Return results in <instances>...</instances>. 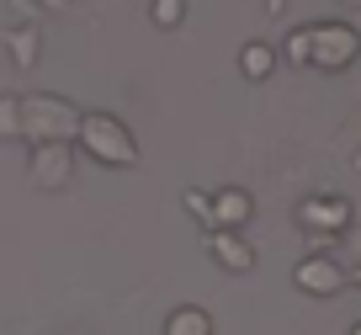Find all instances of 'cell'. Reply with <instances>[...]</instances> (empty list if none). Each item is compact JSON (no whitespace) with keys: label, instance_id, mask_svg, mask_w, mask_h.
<instances>
[{"label":"cell","instance_id":"obj_13","mask_svg":"<svg viewBox=\"0 0 361 335\" xmlns=\"http://www.w3.org/2000/svg\"><path fill=\"white\" fill-rule=\"evenodd\" d=\"M22 134V96H6L0 101V139Z\"/></svg>","mask_w":361,"mask_h":335},{"label":"cell","instance_id":"obj_15","mask_svg":"<svg viewBox=\"0 0 361 335\" xmlns=\"http://www.w3.org/2000/svg\"><path fill=\"white\" fill-rule=\"evenodd\" d=\"M43 6H48V11H64V6H69V0H43Z\"/></svg>","mask_w":361,"mask_h":335},{"label":"cell","instance_id":"obj_12","mask_svg":"<svg viewBox=\"0 0 361 335\" xmlns=\"http://www.w3.org/2000/svg\"><path fill=\"white\" fill-rule=\"evenodd\" d=\"M287 59H293V64H308V59H314V27H298V33L287 37Z\"/></svg>","mask_w":361,"mask_h":335},{"label":"cell","instance_id":"obj_9","mask_svg":"<svg viewBox=\"0 0 361 335\" xmlns=\"http://www.w3.org/2000/svg\"><path fill=\"white\" fill-rule=\"evenodd\" d=\"M239 69H245L250 80H266L271 69H276V48H271V43H245V54H239Z\"/></svg>","mask_w":361,"mask_h":335},{"label":"cell","instance_id":"obj_6","mask_svg":"<svg viewBox=\"0 0 361 335\" xmlns=\"http://www.w3.org/2000/svg\"><path fill=\"white\" fill-rule=\"evenodd\" d=\"M213 256H218L224 271H250V266H255V250H250L234 229H213Z\"/></svg>","mask_w":361,"mask_h":335},{"label":"cell","instance_id":"obj_2","mask_svg":"<svg viewBox=\"0 0 361 335\" xmlns=\"http://www.w3.org/2000/svg\"><path fill=\"white\" fill-rule=\"evenodd\" d=\"M80 144L102 160V165H133L138 160L133 134H128L117 117H106V112H85V117H80Z\"/></svg>","mask_w":361,"mask_h":335},{"label":"cell","instance_id":"obj_1","mask_svg":"<svg viewBox=\"0 0 361 335\" xmlns=\"http://www.w3.org/2000/svg\"><path fill=\"white\" fill-rule=\"evenodd\" d=\"M80 117H85V112H75L59 96H43V90L22 96V134L32 139V144H64V139H75Z\"/></svg>","mask_w":361,"mask_h":335},{"label":"cell","instance_id":"obj_3","mask_svg":"<svg viewBox=\"0 0 361 335\" xmlns=\"http://www.w3.org/2000/svg\"><path fill=\"white\" fill-rule=\"evenodd\" d=\"M356 54H361L356 27H345V22H314V59H308V64H319V69H345Z\"/></svg>","mask_w":361,"mask_h":335},{"label":"cell","instance_id":"obj_8","mask_svg":"<svg viewBox=\"0 0 361 335\" xmlns=\"http://www.w3.org/2000/svg\"><path fill=\"white\" fill-rule=\"evenodd\" d=\"M6 43H11V59H16V69H32V64H37V27H32V22L11 27V33H6Z\"/></svg>","mask_w":361,"mask_h":335},{"label":"cell","instance_id":"obj_7","mask_svg":"<svg viewBox=\"0 0 361 335\" xmlns=\"http://www.w3.org/2000/svg\"><path fill=\"white\" fill-rule=\"evenodd\" d=\"M250 192H239V187H228V192H218L213 197V229H239V223L250 218Z\"/></svg>","mask_w":361,"mask_h":335},{"label":"cell","instance_id":"obj_10","mask_svg":"<svg viewBox=\"0 0 361 335\" xmlns=\"http://www.w3.org/2000/svg\"><path fill=\"white\" fill-rule=\"evenodd\" d=\"M165 335H213V319L202 309H176L165 324Z\"/></svg>","mask_w":361,"mask_h":335},{"label":"cell","instance_id":"obj_4","mask_svg":"<svg viewBox=\"0 0 361 335\" xmlns=\"http://www.w3.org/2000/svg\"><path fill=\"white\" fill-rule=\"evenodd\" d=\"M340 266L335 261H324V256H308L303 266H298V288L303 293H314V298H329V293H340Z\"/></svg>","mask_w":361,"mask_h":335},{"label":"cell","instance_id":"obj_5","mask_svg":"<svg viewBox=\"0 0 361 335\" xmlns=\"http://www.w3.org/2000/svg\"><path fill=\"white\" fill-rule=\"evenodd\" d=\"M298 218H303L308 229H345V223H350V202H340V197H308L303 208H298Z\"/></svg>","mask_w":361,"mask_h":335},{"label":"cell","instance_id":"obj_14","mask_svg":"<svg viewBox=\"0 0 361 335\" xmlns=\"http://www.w3.org/2000/svg\"><path fill=\"white\" fill-rule=\"evenodd\" d=\"M186 208H192L197 223H207V229H213V197H207V192H186Z\"/></svg>","mask_w":361,"mask_h":335},{"label":"cell","instance_id":"obj_16","mask_svg":"<svg viewBox=\"0 0 361 335\" xmlns=\"http://www.w3.org/2000/svg\"><path fill=\"white\" fill-rule=\"evenodd\" d=\"M350 335H361V324H356V330H350Z\"/></svg>","mask_w":361,"mask_h":335},{"label":"cell","instance_id":"obj_11","mask_svg":"<svg viewBox=\"0 0 361 335\" xmlns=\"http://www.w3.org/2000/svg\"><path fill=\"white\" fill-rule=\"evenodd\" d=\"M186 16V0H149V22L154 27H180Z\"/></svg>","mask_w":361,"mask_h":335}]
</instances>
